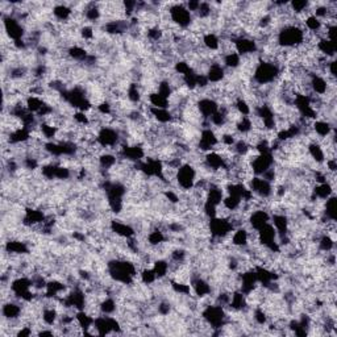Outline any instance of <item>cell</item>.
Wrapping results in <instances>:
<instances>
[{
  "instance_id": "obj_1",
  "label": "cell",
  "mask_w": 337,
  "mask_h": 337,
  "mask_svg": "<svg viewBox=\"0 0 337 337\" xmlns=\"http://www.w3.org/2000/svg\"><path fill=\"white\" fill-rule=\"evenodd\" d=\"M107 270L109 277L121 285H132L137 274L136 265L123 258H116L107 262Z\"/></svg>"
},
{
  "instance_id": "obj_2",
  "label": "cell",
  "mask_w": 337,
  "mask_h": 337,
  "mask_svg": "<svg viewBox=\"0 0 337 337\" xmlns=\"http://www.w3.org/2000/svg\"><path fill=\"white\" fill-rule=\"evenodd\" d=\"M304 40V32L299 25L290 24L281 27L277 33V44L283 49H294L301 46Z\"/></svg>"
},
{
  "instance_id": "obj_3",
  "label": "cell",
  "mask_w": 337,
  "mask_h": 337,
  "mask_svg": "<svg viewBox=\"0 0 337 337\" xmlns=\"http://www.w3.org/2000/svg\"><path fill=\"white\" fill-rule=\"evenodd\" d=\"M281 68L273 62H266V61H260L253 71V80L254 83L262 87L268 84H273L275 80L279 78Z\"/></svg>"
},
{
  "instance_id": "obj_4",
  "label": "cell",
  "mask_w": 337,
  "mask_h": 337,
  "mask_svg": "<svg viewBox=\"0 0 337 337\" xmlns=\"http://www.w3.org/2000/svg\"><path fill=\"white\" fill-rule=\"evenodd\" d=\"M202 317L213 329H221L228 323L227 311H225L224 307H221L219 304H209L204 307L203 311H202Z\"/></svg>"
},
{
  "instance_id": "obj_5",
  "label": "cell",
  "mask_w": 337,
  "mask_h": 337,
  "mask_svg": "<svg viewBox=\"0 0 337 337\" xmlns=\"http://www.w3.org/2000/svg\"><path fill=\"white\" fill-rule=\"evenodd\" d=\"M177 185L185 191L193 190L197 181V170L193 165L183 164L177 171Z\"/></svg>"
},
{
  "instance_id": "obj_6",
  "label": "cell",
  "mask_w": 337,
  "mask_h": 337,
  "mask_svg": "<svg viewBox=\"0 0 337 337\" xmlns=\"http://www.w3.org/2000/svg\"><path fill=\"white\" fill-rule=\"evenodd\" d=\"M168 13L171 17V21L179 28H187L193 23V17L187 7L182 3L173 4L168 8Z\"/></svg>"
},
{
  "instance_id": "obj_7",
  "label": "cell",
  "mask_w": 337,
  "mask_h": 337,
  "mask_svg": "<svg viewBox=\"0 0 337 337\" xmlns=\"http://www.w3.org/2000/svg\"><path fill=\"white\" fill-rule=\"evenodd\" d=\"M208 229L211 236L216 238H227L235 231V227L228 219L221 217H212L208 221Z\"/></svg>"
},
{
  "instance_id": "obj_8",
  "label": "cell",
  "mask_w": 337,
  "mask_h": 337,
  "mask_svg": "<svg viewBox=\"0 0 337 337\" xmlns=\"http://www.w3.org/2000/svg\"><path fill=\"white\" fill-rule=\"evenodd\" d=\"M249 190L252 191L256 197L261 198V199H269L274 194V187L271 183L265 181L261 177H253L250 181L248 182Z\"/></svg>"
},
{
  "instance_id": "obj_9",
  "label": "cell",
  "mask_w": 337,
  "mask_h": 337,
  "mask_svg": "<svg viewBox=\"0 0 337 337\" xmlns=\"http://www.w3.org/2000/svg\"><path fill=\"white\" fill-rule=\"evenodd\" d=\"M3 25H4V31L9 38H12L13 41L23 40L25 29L17 19L12 16H3Z\"/></svg>"
},
{
  "instance_id": "obj_10",
  "label": "cell",
  "mask_w": 337,
  "mask_h": 337,
  "mask_svg": "<svg viewBox=\"0 0 337 337\" xmlns=\"http://www.w3.org/2000/svg\"><path fill=\"white\" fill-rule=\"evenodd\" d=\"M235 44V50L240 57L250 56V54H256L258 52V45L257 42L249 37H238L233 41Z\"/></svg>"
},
{
  "instance_id": "obj_11",
  "label": "cell",
  "mask_w": 337,
  "mask_h": 337,
  "mask_svg": "<svg viewBox=\"0 0 337 337\" xmlns=\"http://www.w3.org/2000/svg\"><path fill=\"white\" fill-rule=\"evenodd\" d=\"M197 105L199 113L205 120H209V117L212 116L215 112H217V109H219V103L211 98H202V99H199Z\"/></svg>"
},
{
  "instance_id": "obj_12",
  "label": "cell",
  "mask_w": 337,
  "mask_h": 337,
  "mask_svg": "<svg viewBox=\"0 0 337 337\" xmlns=\"http://www.w3.org/2000/svg\"><path fill=\"white\" fill-rule=\"evenodd\" d=\"M270 223V215L265 209H256L250 212L248 217V225L253 229H260L265 224Z\"/></svg>"
},
{
  "instance_id": "obj_13",
  "label": "cell",
  "mask_w": 337,
  "mask_h": 337,
  "mask_svg": "<svg viewBox=\"0 0 337 337\" xmlns=\"http://www.w3.org/2000/svg\"><path fill=\"white\" fill-rule=\"evenodd\" d=\"M258 238H260V245H262V246H268L277 240V231L273 227V224L268 223L258 229Z\"/></svg>"
},
{
  "instance_id": "obj_14",
  "label": "cell",
  "mask_w": 337,
  "mask_h": 337,
  "mask_svg": "<svg viewBox=\"0 0 337 337\" xmlns=\"http://www.w3.org/2000/svg\"><path fill=\"white\" fill-rule=\"evenodd\" d=\"M109 229L111 232H113L116 236L124 237V238H129V237H133L136 235V231L135 228H132L131 225L125 224V223H121L119 220H112L111 224H109Z\"/></svg>"
},
{
  "instance_id": "obj_15",
  "label": "cell",
  "mask_w": 337,
  "mask_h": 337,
  "mask_svg": "<svg viewBox=\"0 0 337 337\" xmlns=\"http://www.w3.org/2000/svg\"><path fill=\"white\" fill-rule=\"evenodd\" d=\"M205 75H207L209 82H212L215 84L220 83L221 80L225 78V68L219 62H213V64L209 65Z\"/></svg>"
},
{
  "instance_id": "obj_16",
  "label": "cell",
  "mask_w": 337,
  "mask_h": 337,
  "mask_svg": "<svg viewBox=\"0 0 337 337\" xmlns=\"http://www.w3.org/2000/svg\"><path fill=\"white\" fill-rule=\"evenodd\" d=\"M21 313H23V308H21L19 303L8 302V303H4V305H3V317H4L5 320H16V319H20Z\"/></svg>"
},
{
  "instance_id": "obj_17",
  "label": "cell",
  "mask_w": 337,
  "mask_h": 337,
  "mask_svg": "<svg viewBox=\"0 0 337 337\" xmlns=\"http://www.w3.org/2000/svg\"><path fill=\"white\" fill-rule=\"evenodd\" d=\"M5 252L9 254H17V256H23L29 253V248L27 242L20 240H9L8 242H5Z\"/></svg>"
},
{
  "instance_id": "obj_18",
  "label": "cell",
  "mask_w": 337,
  "mask_h": 337,
  "mask_svg": "<svg viewBox=\"0 0 337 337\" xmlns=\"http://www.w3.org/2000/svg\"><path fill=\"white\" fill-rule=\"evenodd\" d=\"M149 112L153 116L154 120H157L158 123H162V124H168V123H171L173 121V115L171 112L166 108H157V107H149Z\"/></svg>"
},
{
  "instance_id": "obj_19",
  "label": "cell",
  "mask_w": 337,
  "mask_h": 337,
  "mask_svg": "<svg viewBox=\"0 0 337 337\" xmlns=\"http://www.w3.org/2000/svg\"><path fill=\"white\" fill-rule=\"evenodd\" d=\"M312 131L315 132V135H316L317 137L324 138V137H328L329 135L335 131V127H332V125L329 124L328 121L317 120L313 121Z\"/></svg>"
},
{
  "instance_id": "obj_20",
  "label": "cell",
  "mask_w": 337,
  "mask_h": 337,
  "mask_svg": "<svg viewBox=\"0 0 337 337\" xmlns=\"http://www.w3.org/2000/svg\"><path fill=\"white\" fill-rule=\"evenodd\" d=\"M232 245L237 246V248H245L248 246V229L245 227L237 228L236 232L233 233L232 238H231Z\"/></svg>"
},
{
  "instance_id": "obj_21",
  "label": "cell",
  "mask_w": 337,
  "mask_h": 337,
  "mask_svg": "<svg viewBox=\"0 0 337 337\" xmlns=\"http://www.w3.org/2000/svg\"><path fill=\"white\" fill-rule=\"evenodd\" d=\"M316 49L319 50L320 54L328 57V58H335V57H336V44H335V42H331V41H328L327 38L319 41L316 45Z\"/></svg>"
},
{
  "instance_id": "obj_22",
  "label": "cell",
  "mask_w": 337,
  "mask_h": 337,
  "mask_svg": "<svg viewBox=\"0 0 337 337\" xmlns=\"http://www.w3.org/2000/svg\"><path fill=\"white\" fill-rule=\"evenodd\" d=\"M53 15L56 16L57 20L66 21L72 16V9L70 8V7H67V5L64 4L56 5V7L53 8Z\"/></svg>"
},
{
  "instance_id": "obj_23",
  "label": "cell",
  "mask_w": 337,
  "mask_h": 337,
  "mask_svg": "<svg viewBox=\"0 0 337 337\" xmlns=\"http://www.w3.org/2000/svg\"><path fill=\"white\" fill-rule=\"evenodd\" d=\"M149 101L152 107H157V108H166L168 109V99L165 98L164 95H161L156 91V93L149 94Z\"/></svg>"
},
{
  "instance_id": "obj_24",
  "label": "cell",
  "mask_w": 337,
  "mask_h": 337,
  "mask_svg": "<svg viewBox=\"0 0 337 337\" xmlns=\"http://www.w3.org/2000/svg\"><path fill=\"white\" fill-rule=\"evenodd\" d=\"M203 46L207 50H219L220 38L215 33H207V34L203 36Z\"/></svg>"
},
{
  "instance_id": "obj_25",
  "label": "cell",
  "mask_w": 337,
  "mask_h": 337,
  "mask_svg": "<svg viewBox=\"0 0 337 337\" xmlns=\"http://www.w3.org/2000/svg\"><path fill=\"white\" fill-rule=\"evenodd\" d=\"M153 270L158 279H164L168 273V262L165 260H156L153 264Z\"/></svg>"
},
{
  "instance_id": "obj_26",
  "label": "cell",
  "mask_w": 337,
  "mask_h": 337,
  "mask_svg": "<svg viewBox=\"0 0 337 337\" xmlns=\"http://www.w3.org/2000/svg\"><path fill=\"white\" fill-rule=\"evenodd\" d=\"M44 104H45V101H42L41 98L36 97V95H31V97L27 98V101H25V105H27V108L33 113L38 112V111L42 108V105Z\"/></svg>"
},
{
  "instance_id": "obj_27",
  "label": "cell",
  "mask_w": 337,
  "mask_h": 337,
  "mask_svg": "<svg viewBox=\"0 0 337 337\" xmlns=\"http://www.w3.org/2000/svg\"><path fill=\"white\" fill-rule=\"evenodd\" d=\"M166 235H165L164 231L161 229H153L152 232L148 235V241L150 246H157V245L162 244L164 241H166Z\"/></svg>"
},
{
  "instance_id": "obj_28",
  "label": "cell",
  "mask_w": 337,
  "mask_h": 337,
  "mask_svg": "<svg viewBox=\"0 0 337 337\" xmlns=\"http://www.w3.org/2000/svg\"><path fill=\"white\" fill-rule=\"evenodd\" d=\"M223 62H224L227 67L235 70V68H237L241 65V57L236 52L229 53V54L223 56Z\"/></svg>"
},
{
  "instance_id": "obj_29",
  "label": "cell",
  "mask_w": 337,
  "mask_h": 337,
  "mask_svg": "<svg viewBox=\"0 0 337 337\" xmlns=\"http://www.w3.org/2000/svg\"><path fill=\"white\" fill-rule=\"evenodd\" d=\"M117 304L116 301L111 297H107L105 299H103L101 303V311L103 315H111L116 311Z\"/></svg>"
},
{
  "instance_id": "obj_30",
  "label": "cell",
  "mask_w": 337,
  "mask_h": 337,
  "mask_svg": "<svg viewBox=\"0 0 337 337\" xmlns=\"http://www.w3.org/2000/svg\"><path fill=\"white\" fill-rule=\"evenodd\" d=\"M140 278L141 281H142V283L144 285H153L154 282L158 279L156 275V273H154V270L149 269V268H145V269L141 270V274H140Z\"/></svg>"
},
{
  "instance_id": "obj_31",
  "label": "cell",
  "mask_w": 337,
  "mask_h": 337,
  "mask_svg": "<svg viewBox=\"0 0 337 337\" xmlns=\"http://www.w3.org/2000/svg\"><path fill=\"white\" fill-rule=\"evenodd\" d=\"M289 5L290 9L293 11V13L297 15V13L305 12V9L309 7V3L308 1H305V0H294V1L289 3Z\"/></svg>"
},
{
  "instance_id": "obj_32",
  "label": "cell",
  "mask_w": 337,
  "mask_h": 337,
  "mask_svg": "<svg viewBox=\"0 0 337 337\" xmlns=\"http://www.w3.org/2000/svg\"><path fill=\"white\" fill-rule=\"evenodd\" d=\"M80 36L83 37L84 40L90 41L94 38L95 32H94V29L91 28V27H87V25H86V27H82V28H80Z\"/></svg>"
},
{
  "instance_id": "obj_33",
  "label": "cell",
  "mask_w": 337,
  "mask_h": 337,
  "mask_svg": "<svg viewBox=\"0 0 337 337\" xmlns=\"http://www.w3.org/2000/svg\"><path fill=\"white\" fill-rule=\"evenodd\" d=\"M199 7H201V1H197V0H191L187 3V9L190 12H198Z\"/></svg>"
}]
</instances>
